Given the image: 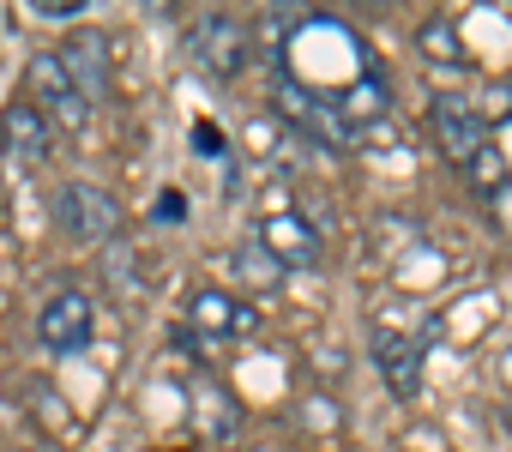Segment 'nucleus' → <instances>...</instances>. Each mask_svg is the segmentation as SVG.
I'll return each mask as SVG.
<instances>
[{"label": "nucleus", "instance_id": "12", "mask_svg": "<svg viewBox=\"0 0 512 452\" xmlns=\"http://www.w3.org/2000/svg\"><path fill=\"white\" fill-rule=\"evenodd\" d=\"M332 103H338L344 127H350V133H362L368 121H380V115H386V79L362 67V73H356V85H344V91H338Z\"/></svg>", "mask_w": 512, "mask_h": 452}, {"label": "nucleus", "instance_id": "17", "mask_svg": "<svg viewBox=\"0 0 512 452\" xmlns=\"http://www.w3.org/2000/svg\"><path fill=\"white\" fill-rule=\"evenodd\" d=\"M476 115H482V127H488V121H506V115H512V79L488 85V103H482Z\"/></svg>", "mask_w": 512, "mask_h": 452}, {"label": "nucleus", "instance_id": "16", "mask_svg": "<svg viewBox=\"0 0 512 452\" xmlns=\"http://www.w3.org/2000/svg\"><path fill=\"white\" fill-rule=\"evenodd\" d=\"M85 13V0H31V19H49V25H73Z\"/></svg>", "mask_w": 512, "mask_h": 452}, {"label": "nucleus", "instance_id": "2", "mask_svg": "<svg viewBox=\"0 0 512 452\" xmlns=\"http://www.w3.org/2000/svg\"><path fill=\"white\" fill-rule=\"evenodd\" d=\"M55 223H61V230H67L73 242L103 248V242H115V236H121V205H115L103 187L67 181V187L55 193Z\"/></svg>", "mask_w": 512, "mask_h": 452}, {"label": "nucleus", "instance_id": "9", "mask_svg": "<svg viewBox=\"0 0 512 452\" xmlns=\"http://www.w3.org/2000/svg\"><path fill=\"white\" fill-rule=\"evenodd\" d=\"M260 248L284 272H296V266H314L320 260V230H314V223H302L296 211H284V217H266L260 223Z\"/></svg>", "mask_w": 512, "mask_h": 452}, {"label": "nucleus", "instance_id": "14", "mask_svg": "<svg viewBox=\"0 0 512 452\" xmlns=\"http://www.w3.org/2000/svg\"><path fill=\"white\" fill-rule=\"evenodd\" d=\"M422 49H440L434 61H458V37H452V25H446V19H428V25H422Z\"/></svg>", "mask_w": 512, "mask_h": 452}, {"label": "nucleus", "instance_id": "6", "mask_svg": "<svg viewBox=\"0 0 512 452\" xmlns=\"http://www.w3.org/2000/svg\"><path fill=\"white\" fill-rule=\"evenodd\" d=\"M37 332H43V344H49L55 356H79V350L91 344V332H97V308H91V296H85V290H61L55 302H43Z\"/></svg>", "mask_w": 512, "mask_h": 452}, {"label": "nucleus", "instance_id": "10", "mask_svg": "<svg viewBox=\"0 0 512 452\" xmlns=\"http://www.w3.org/2000/svg\"><path fill=\"white\" fill-rule=\"evenodd\" d=\"M187 332L193 338H235V332H253V308L223 296V290H199L187 302Z\"/></svg>", "mask_w": 512, "mask_h": 452}, {"label": "nucleus", "instance_id": "7", "mask_svg": "<svg viewBox=\"0 0 512 452\" xmlns=\"http://www.w3.org/2000/svg\"><path fill=\"white\" fill-rule=\"evenodd\" d=\"M31 85L43 91V121H49V127H67V133H79V127L91 121V109L79 103L73 79H67V73H61V61H55V49L31 61Z\"/></svg>", "mask_w": 512, "mask_h": 452}, {"label": "nucleus", "instance_id": "13", "mask_svg": "<svg viewBox=\"0 0 512 452\" xmlns=\"http://www.w3.org/2000/svg\"><path fill=\"white\" fill-rule=\"evenodd\" d=\"M235 278H241L247 290H272V284H284V266H278L260 242H247V248L235 254Z\"/></svg>", "mask_w": 512, "mask_h": 452}, {"label": "nucleus", "instance_id": "3", "mask_svg": "<svg viewBox=\"0 0 512 452\" xmlns=\"http://www.w3.org/2000/svg\"><path fill=\"white\" fill-rule=\"evenodd\" d=\"M55 61H61V73L73 79V91H79V103H85V109H97V103L109 97L115 67H109V37H103V31L79 25V31L55 49Z\"/></svg>", "mask_w": 512, "mask_h": 452}, {"label": "nucleus", "instance_id": "5", "mask_svg": "<svg viewBox=\"0 0 512 452\" xmlns=\"http://www.w3.org/2000/svg\"><path fill=\"white\" fill-rule=\"evenodd\" d=\"M428 133H434V145H440L452 163H470V157L488 145V127H482L476 103H470V97H452V91H440V97L428 103Z\"/></svg>", "mask_w": 512, "mask_h": 452}, {"label": "nucleus", "instance_id": "19", "mask_svg": "<svg viewBox=\"0 0 512 452\" xmlns=\"http://www.w3.org/2000/svg\"><path fill=\"white\" fill-rule=\"evenodd\" d=\"M157 217H163V223H181V217H187V199H181L175 187H169V193H157Z\"/></svg>", "mask_w": 512, "mask_h": 452}, {"label": "nucleus", "instance_id": "15", "mask_svg": "<svg viewBox=\"0 0 512 452\" xmlns=\"http://www.w3.org/2000/svg\"><path fill=\"white\" fill-rule=\"evenodd\" d=\"M199 410H205V428H211V434H223V428L235 422V410L223 404V392H217V386H199Z\"/></svg>", "mask_w": 512, "mask_h": 452}, {"label": "nucleus", "instance_id": "11", "mask_svg": "<svg viewBox=\"0 0 512 452\" xmlns=\"http://www.w3.org/2000/svg\"><path fill=\"white\" fill-rule=\"evenodd\" d=\"M0 145H7L19 163H43L55 151V127L43 121L37 103H7V115H0Z\"/></svg>", "mask_w": 512, "mask_h": 452}, {"label": "nucleus", "instance_id": "1", "mask_svg": "<svg viewBox=\"0 0 512 452\" xmlns=\"http://www.w3.org/2000/svg\"><path fill=\"white\" fill-rule=\"evenodd\" d=\"M247 55H253V37H247V25H241L235 13H205V19L187 25V61H193L205 79L229 85V79L247 67Z\"/></svg>", "mask_w": 512, "mask_h": 452}, {"label": "nucleus", "instance_id": "4", "mask_svg": "<svg viewBox=\"0 0 512 452\" xmlns=\"http://www.w3.org/2000/svg\"><path fill=\"white\" fill-rule=\"evenodd\" d=\"M278 109H284L302 133H314L320 145H338V151H350V145H356V133L344 127L338 103H326L320 91H308V85H302V79H290L284 67H278Z\"/></svg>", "mask_w": 512, "mask_h": 452}, {"label": "nucleus", "instance_id": "18", "mask_svg": "<svg viewBox=\"0 0 512 452\" xmlns=\"http://www.w3.org/2000/svg\"><path fill=\"white\" fill-rule=\"evenodd\" d=\"M193 145H199V157H223V133H217L211 121H199V127H193Z\"/></svg>", "mask_w": 512, "mask_h": 452}, {"label": "nucleus", "instance_id": "8", "mask_svg": "<svg viewBox=\"0 0 512 452\" xmlns=\"http://www.w3.org/2000/svg\"><path fill=\"white\" fill-rule=\"evenodd\" d=\"M374 368L386 374L392 398H416L422 392V344L404 338V332H392V326L374 332Z\"/></svg>", "mask_w": 512, "mask_h": 452}]
</instances>
